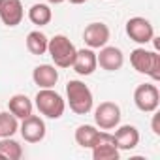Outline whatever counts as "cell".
I'll use <instances>...</instances> for the list:
<instances>
[{"label": "cell", "mask_w": 160, "mask_h": 160, "mask_svg": "<svg viewBox=\"0 0 160 160\" xmlns=\"http://www.w3.org/2000/svg\"><path fill=\"white\" fill-rule=\"evenodd\" d=\"M113 139H115V145L119 151H132L139 143V132L132 124H122L115 130Z\"/></svg>", "instance_id": "cell-13"}, {"label": "cell", "mask_w": 160, "mask_h": 160, "mask_svg": "<svg viewBox=\"0 0 160 160\" xmlns=\"http://www.w3.org/2000/svg\"><path fill=\"white\" fill-rule=\"evenodd\" d=\"M98 62H96V53L89 47V49H79L75 53V58H73V64L72 68L79 73V75H91L94 73Z\"/></svg>", "instance_id": "cell-14"}, {"label": "cell", "mask_w": 160, "mask_h": 160, "mask_svg": "<svg viewBox=\"0 0 160 160\" xmlns=\"http://www.w3.org/2000/svg\"><path fill=\"white\" fill-rule=\"evenodd\" d=\"M47 53L53 58L55 66H58V68H70L73 64V58H75L77 49L70 42V38H66L64 34H57V36H53L49 40Z\"/></svg>", "instance_id": "cell-3"}, {"label": "cell", "mask_w": 160, "mask_h": 160, "mask_svg": "<svg viewBox=\"0 0 160 160\" xmlns=\"http://www.w3.org/2000/svg\"><path fill=\"white\" fill-rule=\"evenodd\" d=\"M36 108L38 111L47 117V119H60L64 115V109H66V102L62 100V96L58 92H55L53 89H40L36 98Z\"/></svg>", "instance_id": "cell-4"}, {"label": "cell", "mask_w": 160, "mask_h": 160, "mask_svg": "<svg viewBox=\"0 0 160 160\" xmlns=\"http://www.w3.org/2000/svg\"><path fill=\"white\" fill-rule=\"evenodd\" d=\"M126 34L132 42L136 43H149L151 40H154V28L151 25L149 19L145 17H132L126 21Z\"/></svg>", "instance_id": "cell-7"}, {"label": "cell", "mask_w": 160, "mask_h": 160, "mask_svg": "<svg viewBox=\"0 0 160 160\" xmlns=\"http://www.w3.org/2000/svg\"><path fill=\"white\" fill-rule=\"evenodd\" d=\"M102 132L104 130H98L92 124H81V126H77V130H75V143L79 147H83V149H92L100 141Z\"/></svg>", "instance_id": "cell-16"}, {"label": "cell", "mask_w": 160, "mask_h": 160, "mask_svg": "<svg viewBox=\"0 0 160 160\" xmlns=\"http://www.w3.org/2000/svg\"><path fill=\"white\" fill-rule=\"evenodd\" d=\"M152 132H154L156 136H160V128H158V115H154V119H152Z\"/></svg>", "instance_id": "cell-22"}, {"label": "cell", "mask_w": 160, "mask_h": 160, "mask_svg": "<svg viewBox=\"0 0 160 160\" xmlns=\"http://www.w3.org/2000/svg\"><path fill=\"white\" fill-rule=\"evenodd\" d=\"M130 64L138 73L149 75L152 81L160 79V55L156 51H147L145 47H138L130 53Z\"/></svg>", "instance_id": "cell-2"}, {"label": "cell", "mask_w": 160, "mask_h": 160, "mask_svg": "<svg viewBox=\"0 0 160 160\" xmlns=\"http://www.w3.org/2000/svg\"><path fill=\"white\" fill-rule=\"evenodd\" d=\"M83 42L91 49H100L109 42V28L106 23H91L83 30Z\"/></svg>", "instance_id": "cell-10"}, {"label": "cell", "mask_w": 160, "mask_h": 160, "mask_svg": "<svg viewBox=\"0 0 160 160\" xmlns=\"http://www.w3.org/2000/svg\"><path fill=\"white\" fill-rule=\"evenodd\" d=\"M47 43H49V38L40 30H32L27 36V49L32 55H38V57L45 55L47 53Z\"/></svg>", "instance_id": "cell-18"}, {"label": "cell", "mask_w": 160, "mask_h": 160, "mask_svg": "<svg viewBox=\"0 0 160 160\" xmlns=\"http://www.w3.org/2000/svg\"><path fill=\"white\" fill-rule=\"evenodd\" d=\"M28 19L32 25L36 27H45L51 23L53 19V12L47 4H34L30 10H28Z\"/></svg>", "instance_id": "cell-19"}, {"label": "cell", "mask_w": 160, "mask_h": 160, "mask_svg": "<svg viewBox=\"0 0 160 160\" xmlns=\"http://www.w3.org/2000/svg\"><path fill=\"white\" fill-rule=\"evenodd\" d=\"M49 4H62V2H66V0H47Z\"/></svg>", "instance_id": "cell-24"}, {"label": "cell", "mask_w": 160, "mask_h": 160, "mask_svg": "<svg viewBox=\"0 0 160 160\" xmlns=\"http://www.w3.org/2000/svg\"><path fill=\"white\" fill-rule=\"evenodd\" d=\"M8 109L10 113H13L17 119H27L28 115H32V109H34V104L32 100L27 96V94H13L8 102Z\"/></svg>", "instance_id": "cell-17"}, {"label": "cell", "mask_w": 160, "mask_h": 160, "mask_svg": "<svg viewBox=\"0 0 160 160\" xmlns=\"http://www.w3.org/2000/svg\"><path fill=\"white\" fill-rule=\"evenodd\" d=\"M119 156H121V151L115 145L113 134L104 130L100 141L92 147V158L94 160H119Z\"/></svg>", "instance_id": "cell-11"}, {"label": "cell", "mask_w": 160, "mask_h": 160, "mask_svg": "<svg viewBox=\"0 0 160 160\" xmlns=\"http://www.w3.org/2000/svg\"><path fill=\"white\" fill-rule=\"evenodd\" d=\"M25 17V10L21 0H0V21L6 27L21 25Z\"/></svg>", "instance_id": "cell-12"}, {"label": "cell", "mask_w": 160, "mask_h": 160, "mask_svg": "<svg viewBox=\"0 0 160 160\" xmlns=\"http://www.w3.org/2000/svg\"><path fill=\"white\" fill-rule=\"evenodd\" d=\"M96 62L106 72H117L124 64V55L115 45H104V47H100V53L96 55Z\"/></svg>", "instance_id": "cell-9"}, {"label": "cell", "mask_w": 160, "mask_h": 160, "mask_svg": "<svg viewBox=\"0 0 160 160\" xmlns=\"http://www.w3.org/2000/svg\"><path fill=\"white\" fill-rule=\"evenodd\" d=\"M23 156V147L12 139V138H2L0 139V158L6 160H19Z\"/></svg>", "instance_id": "cell-20"}, {"label": "cell", "mask_w": 160, "mask_h": 160, "mask_svg": "<svg viewBox=\"0 0 160 160\" xmlns=\"http://www.w3.org/2000/svg\"><path fill=\"white\" fill-rule=\"evenodd\" d=\"M87 0H70V4H75V6H79V4H85Z\"/></svg>", "instance_id": "cell-23"}, {"label": "cell", "mask_w": 160, "mask_h": 160, "mask_svg": "<svg viewBox=\"0 0 160 160\" xmlns=\"http://www.w3.org/2000/svg\"><path fill=\"white\" fill-rule=\"evenodd\" d=\"M32 79L40 89H53L58 81V72L51 64H40L32 72Z\"/></svg>", "instance_id": "cell-15"}, {"label": "cell", "mask_w": 160, "mask_h": 160, "mask_svg": "<svg viewBox=\"0 0 160 160\" xmlns=\"http://www.w3.org/2000/svg\"><path fill=\"white\" fill-rule=\"evenodd\" d=\"M19 130L17 117L10 111H0V138H12Z\"/></svg>", "instance_id": "cell-21"}, {"label": "cell", "mask_w": 160, "mask_h": 160, "mask_svg": "<svg viewBox=\"0 0 160 160\" xmlns=\"http://www.w3.org/2000/svg\"><path fill=\"white\" fill-rule=\"evenodd\" d=\"M66 96H68L70 109L75 115H87V113H91L94 98H92L91 89L83 81H79V79H72V81H68V85H66Z\"/></svg>", "instance_id": "cell-1"}, {"label": "cell", "mask_w": 160, "mask_h": 160, "mask_svg": "<svg viewBox=\"0 0 160 160\" xmlns=\"http://www.w3.org/2000/svg\"><path fill=\"white\" fill-rule=\"evenodd\" d=\"M19 132H21V136H23L25 141H28V143H40L45 138L47 128H45V122H43L42 117L28 115L27 119H23V122L19 126Z\"/></svg>", "instance_id": "cell-8"}, {"label": "cell", "mask_w": 160, "mask_h": 160, "mask_svg": "<svg viewBox=\"0 0 160 160\" xmlns=\"http://www.w3.org/2000/svg\"><path fill=\"white\" fill-rule=\"evenodd\" d=\"M94 122L100 130H113L121 122V108L115 102H102L94 109Z\"/></svg>", "instance_id": "cell-6"}, {"label": "cell", "mask_w": 160, "mask_h": 160, "mask_svg": "<svg viewBox=\"0 0 160 160\" xmlns=\"http://www.w3.org/2000/svg\"><path fill=\"white\" fill-rule=\"evenodd\" d=\"M134 104L143 113H154L160 106V92L156 85L143 83L134 91Z\"/></svg>", "instance_id": "cell-5"}]
</instances>
